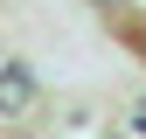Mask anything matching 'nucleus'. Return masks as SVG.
I'll use <instances>...</instances> for the list:
<instances>
[{
  "mask_svg": "<svg viewBox=\"0 0 146 139\" xmlns=\"http://www.w3.org/2000/svg\"><path fill=\"white\" fill-rule=\"evenodd\" d=\"M28 97H35V77H28V70H0V111H21Z\"/></svg>",
  "mask_w": 146,
  "mask_h": 139,
  "instance_id": "1",
  "label": "nucleus"
},
{
  "mask_svg": "<svg viewBox=\"0 0 146 139\" xmlns=\"http://www.w3.org/2000/svg\"><path fill=\"white\" fill-rule=\"evenodd\" d=\"M139 125H146V104H139Z\"/></svg>",
  "mask_w": 146,
  "mask_h": 139,
  "instance_id": "2",
  "label": "nucleus"
}]
</instances>
